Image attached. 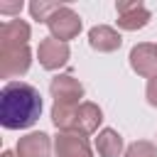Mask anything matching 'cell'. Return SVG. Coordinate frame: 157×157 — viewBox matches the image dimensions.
Wrapping results in <instances>:
<instances>
[{
  "label": "cell",
  "mask_w": 157,
  "mask_h": 157,
  "mask_svg": "<svg viewBox=\"0 0 157 157\" xmlns=\"http://www.w3.org/2000/svg\"><path fill=\"white\" fill-rule=\"evenodd\" d=\"M42 113V96L34 86L25 81L5 83L0 93V123L7 130L29 128Z\"/></svg>",
  "instance_id": "6da1fadb"
},
{
  "label": "cell",
  "mask_w": 157,
  "mask_h": 157,
  "mask_svg": "<svg viewBox=\"0 0 157 157\" xmlns=\"http://www.w3.org/2000/svg\"><path fill=\"white\" fill-rule=\"evenodd\" d=\"M39 56H42L44 66H56V64L64 61V56H66V47H64V44L59 47V42H44L42 49H39Z\"/></svg>",
  "instance_id": "7a4b0ae2"
},
{
  "label": "cell",
  "mask_w": 157,
  "mask_h": 157,
  "mask_svg": "<svg viewBox=\"0 0 157 157\" xmlns=\"http://www.w3.org/2000/svg\"><path fill=\"white\" fill-rule=\"evenodd\" d=\"M20 150H22L27 157H47V135H42V132L29 135V137L20 145Z\"/></svg>",
  "instance_id": "3957f363"
}]
</instances>
